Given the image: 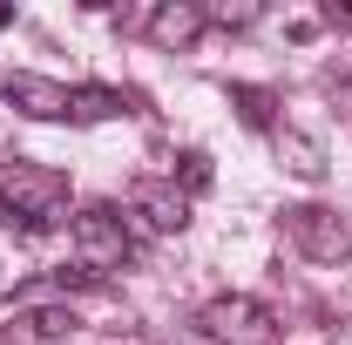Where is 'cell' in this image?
Instances as JSON below:
<instances>
[{"label":"cell","mask_w":352,"mask_h":345,"mask_svg":"<svg viewBox=\"0 0 352 345\" xmlns=\"http://www.w3.org/2000/svg\"><path fill=\"white\" fill-rule=\"evenodd\" d=\"M0 210L21 230H47L54 216L68 210V176L47 163H7L0 170Z\"/></svg>","instance_id":"1"},{"label":"cell","mask_w":352,"mask_h":345,"mask_svg":"<svg viewBox=\"0 0 352 345\" xmlns=\"http://www.w3.org/2000/svg\"><path fill=\"white\" fill-rule=\"evenodd\" d=\"M21 115H34V122H61V115H75V88H61V82H47V75H7V88H0Z\"/></svg>","instance_id":"6"},{"label":"cell","mask_w":352,"mask_h":345,"mask_svg":"<svg viewBox=\"0 0 352 345\" xmlns=\"http://www.w3.org/2000/svg\"><path fill=\"white\" fill-rule=\"evenodd\" d=\"M278 156H285V170L298 176V183H318L325 176V149L311 135H298V129H278Z\"/></svg>","instance_id":"8"},{"label":"cell","mask_w":352,"mask_h":345,"mask_svg":"<svg viewBox=\"0 0 352 345\" xmlns=\"http://www.w3.org/2000/svg\"><path fill=\"white\" fill-rule=\"evenodd\" d=\"M21 325H28V332H34V339H41V345H54V339H68V332H75L82 318H75L68 304H34V311H28Z\"/></svg>","instance_id":"9"},{"label":"cell","mask_w":352,"mask_h":345,"mask_svg":"<svg viewBox=\"0 0 352 345\" xmlns=\"http://www.w3.org/2000/svg\"><path fill=\"white\" fill-rule=\"evenodd\" d=\"M285 237H292L311 264H346V251H352L346 216L325 210V203H298V210H285Z\"/></svg>","instance_id":"5"},{"label":"cell","mask_w":352,"mask_h":345,"mask_svg":"<svg viewBox=\"0 0 352 345\" xmlns=\"http://www.w3.org/2000/svg\"><path fill=\"white\" fill-rule=\"evenodd\" d=\"M0 27H14V7H7V0H0Z\"/></svg>","instance_id":"14"},{"label":"cell","mask_w":352,"mask_h":345,"mask_svg":"<svg viewBox=\"0 0 352 345\" xmlns=\"http://www.w3.org/2000/svg\"><path fill=\"white\" fill-rule=\"evenodd\" d=\"M230 95H237V109H244L251 129H271V95L264 88H230Z\"/></svg>","instance_id":"12"},{"label":"cell","mask_w":352,"mask_h":345,"mask_svg":"<svg viewBox=\"0 0 352 345\" xmlns=\"http://www.w3.org/2000/svg\"><path fill=\"white\" fill-rule=\"evenodd\" d=\"M258 21V0H217L204 7V27H251Z\"/></svg>","instance_id":"11"},{"label":"cell","mask_w":352,"mask_h":345,"mask_svg":"<svg viewBox=\"0 0 352 345\" xmlns=\"http://www.w3.org/2000/svg\"><path fill=\"white\" fill-rule=\"evenodd\" d=\"M197 325H204L217 345H271V339H278V318H271V304L244 298V291H223V298H210L204 311H197Z\"/></svg>","instance_id":"3"},{"label":"cell","mask_w":352,"mask_h":345,"mask_svg":"<svg viewBox=\"0 0 352 345\" xmlns=\"http://www.w3.org/2000/svg\"><path fill=\"white\" fill-rule=\"evenodd\" d=\"M183 190H210V156H204V149L183 156Z\"/></svg>","instance_id":"13"},{"label":"cell","mask_w":352,"mask_h":345,"mask_svg":"<svg viewBox=\"0 0 352 345\" xmlns=\"http://www.w3.org/2000/svg\"><path fill=\"white\" fill-rule=\"evenodd\" d=\"M68 237H75V258H82V271H88V278H109V271H122V264L135 258L129 223L109 210V203H88V210H75Z\"/></svg>","instance_id":"2"},{"label":"cell","mask_w":352,"mask_h":345,"mask_svg":"<svg viewBox=\"0 0 352 345\" xmlns=\"http://www.w3.org/2000/svg\"><path fill=\"white\" fill-rule=\"evenodd\" d=\"M75 115H82V122H109V115H129V95H116V88H75Z\"/></svg>","instance_id":"10"},{"label":"cell","mask_w":352,"mask_h":345,"mask_svg":"<svg viewBox=\"0 0 352 345\" xmlns=\"http://www.w3.org/2000/svg\"><path fill=\"white\" fill-rule=\"evenodd\" d=\"M197 34H204V7H197V0H163V7H149V41L156 47L183 54Z\"/></svg>","instance_id":"7"},{"label":"cell","mask_w":352,"mask_h":345,"mask_svg":"<svg viewBox=\"0 0 352 345\" xmlns=\"http://www.w3.org/2000/svg\"><path fill=\"white\" fill-rule=\"evenodd\" d=\"M122 223H135L142 237H176V230L190 223V197L176 190V176H135Z\"/></svg>","instance_id":"4"}]
</instances>
